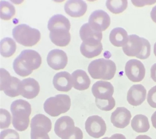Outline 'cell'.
Returning <instances> with one entry per match:
<instances>
[{
    "label": "cell",
    "instance_id": "6da1fadb",
    "mask_svg": "<svg viewBox=\"0 0 156 139\" xmlns=\"http://www.w3.org/2000/svg\"><path fill=\"white\" fill-rule=\"evenodd\" d=\"M41 63V57L37 52L31 49L24 50L14 60L13 68L16 74L25 77L31 74L33 71L38 69Z\"/></svg>",
    "mask_w": 156,
    "mask_h": 139
},
{
    "label": "cell",
    "instance_id": "7a4b0ae2",
    "mask_svg": "<svg viewBox=\"0 0 156 139\" xmlns=\"http://www.w3.org/2000/svg\"><path fill=\"white\" fill-rule=\"evenodd\" d=\"M10 109L12 123L15 129L20 132L27 130L30 123L31 113L30 104L24 100H17L11 104Z\"/></svg>",
    "mask_w": 156,
    "mask_h": 139
},
{
    "label": "cell",
    "instance_id": "3957f363",
    "mask_svg": "<svg viewBox=\"0 0 156 139\" xmlns=\"http://www.w3.org/2000/svg\"><path fill=\"white\" fill-rule=\"evenodd\" d=\"M122 50L128 57L145 60L151 55V46L146 39L137 35H130L129 36L127 42L122 47Z\"/></svg>",
    "mask_w": 156,
    "mask_h": 139
},
{
    "label": "cell",
    "instance_id": "277c9868",
    "mask_svg": "<svg viewBox=\"0 0 156 139\" xmlns=\"http://www.w3.org/2000/svg\"><path fill=\"white\" fill-rule=\"evenodd\" d=\"M116 69L113 61L101 58L91 61L88 67V71L94 79L109 80L114 77Z\"/></svg>",
    "mask_w": 156,
    "mask_h": 139
},
{
    "label": "cell",
    "instance_id": "5b68a950",
    "mask_svg": "<svg viewBox=\"0 0 156 139\" xmlns=\"http://www.w3.org/2000/svg\"><path fill=\"white\" fill-rule=\"evenodd\" d=\"M12 36L20 44L28 47L35 46L41 39L38 30L25 24L16 26L12 30Z\"/></svg>",
    "mask_w": 156,
    "mask_h": 139
},
{
    "label": "cell",
    "instance_id": "8992f818",
    "mask_svg": "<svg viewBox=\"0 0 156 139\" xmlns=\"http://www.w3.org/2000/svg\"><path fill=\"white\" fill-rule=\"evenodd\" d=\"M70 97L66 94H58L48 98L44 104L45 112L51 116L55 117L66 113L70 109Z\"/></svg>",
    "mask_w": 156,
    "mask_h": 139
},
{
    "label": "cell",
    "instance_id": "52a82bcc",
    "mask_svg": "<svg viewBox=\"0 0 156 139\" xmlns=\"http://www.w3.org/2000/svg\"><path fill=\"white\" fill-rule=\"evenodd\" d=\"M1 91L7 96L14 97L20 95V86L21 81L18 78L11 76L4 68L1 69Z\"/></svg>",
    "mask_w": 156,
    "mask_h": 139
},
{
    "label": "cell",
    "instance_id": "ba28073f",
    "mask_svg": "<svg viewBox=\"0 0 156 139\" xmlns=\"http://www.w3.org/2000/svg\"><path fill=\"white\" fill-rule=\"evenodd\" d=\"M87 132L91 137L97 139L104 135L107 130L105 122L98 115L91 116L85 123Z\"/></svg>",
    "mask_w": 156,
    "mask_h": 139
},
{
    "label": "cell",
    "instance_id": "9c48e42d",
    "mask_svg": "<svg viewBox=\"0 0 156 139\" xmlns=\"http://www.w3.org/2000/svg\"><path fill=\"white\" fill-rule=\"evenodd\" d=\"M126 75L130 81L138 82L142 81L145 77L146 69L143 64L136 59L128 61L125 67Z\"/></svg>",
    "mask_w": 156,
    "mask_h": 139
},
{
    "label": "cell",
    "instance_id": "30bf717a",
    "mask_svg": "<svg viewBox=\"0 0 156 139\" xmlns=\"http://www.w3.org/2000/svg\"><path fill=\"white\" fill-rule=\"evenodd\" d=\"M88 24L93 30L102 32L109 27L111 19L106 12L99 9L91 13L89 17Z\"/></svg>",
    "mask_w": 156,
    "mask_h": 139
},
{
    "label": "cell",
    "instance_id": "8fae6325",
    "mask_svg": "<svg viewBox=\"0 0 156 139\" xmlns=\"http://www.w3.org/2000/svg\"><path fill=\"white\" fill-rule=\"evenodd\" d=\"M75 127L74 120L71 117L63 116L56 121L54 131L57 136L62 139H65L73 134Z\"/></svg>",
    "mask_w": 156,
    "mask_h": 139
},
{
    "label": "cell",
    "instance_id": "7c38bea8",
    "mask_svg": "<svg viewBox=\"0 0 156 139\" xmlns=\"http://www.w3.org/2000/svg\"><path fill=\"white\" fill-rule=\"evenodd\" d=\"M48 64L55 70L64 69L68 62L66 53L62 50L54 49L49 52L47 57Z\"/></svg>",
    "mask_w": 156,
    "mask_h": 139
},
{
    "label": "cell",
    "instance_id": "4fadbf2b",
    "mask_svg": "<svg viewBox=\"0 0 156 139\" xmlns=\"http://www.w3.org/2000/svg\"><path fill=\"white\" fill-rule=\"evenodd\" d=\"M100 40L91 39L83 41L80 47L81 53L88 58L97 57L103 50L102 45Z\"/></svg>",
    "mask_w": 156,
    "mask_h": 139
},
{
    "label": "cell",
    "instance_id": "5bb4252c",
    "mask_svg": "<svg viewBox=\"0 0 156 139\" xmlns=\"http://www.w3.org/2000/svg\"><path fill=\"white\" fill-rule=\"evenodd\" d=\"M40 91L39 83L33 78H27L21 81L20 93L24 98L32 99L38 95Z\"/></svg>",
    "mask_w": 156,
    "mask_h": 139
},
{
    "label": "cell",
    "instance_id": "9a60e30c",
    "mask_svg": "<svg viewBox=\"0 0 156 139\" xmlns=\"http://www.w3.org/2000/svg\"><path fill=\"white\" fill-rule=\"evenodd\" d=\"M93 95L96 98L108 100L112 98L114 93L113 85L108 82L98 81L93 85L91 88Z\"/></svg>",
    "mask_w": 156,
    "mask_h": 139
},
{
    "label": "cell",
    "instance_id": "2e32d148",
    "mask_svg": "<svg viewBox=\"0 0 156 139\" xmlns=\"http://www.w3.org/2000/svg\"><path fill=\"white\" fill-rule=\"evenodd\" d=\"M131 117V113L126 108L118 107L112 112L111 121L115 127L124 129L129 125Z\"/></svg>",
    "mask_w": 156,
    "mask_h": 139
},
{
    "label": "cell",
    "instance_id": "e0dca14e",
    "mask_svg": "<svg viewBox=\"0 0 156 139\" xmlns=\"http://www.w3.org/2000/svg\"><path fill=\"white\" fill-rule=\"evenodd\" d=\"M146 89L142 85H134L128 91L127 101L132 106L135 107L140 106L146 100Z\"/></svg>",
    "mask_w": 156,
    "mask_h": 139
},
{
    "label": "cell",
    "instance_id": "ac0fdd59",
    "mask_svg": "<svg viewBox=\"0 0 156 139\" xmlns=\"http://www.w3.org/2000/svg\"><path fill=\"white\" fill-rule=\"evenodd\" d=\"M52 83L55 88L61 92H68L73 86L72 75L67 71L57 73L54 77Z\"/></svg>",
    "mask_w": 156,
    "mask_h": 139
},
{
    "label": "cell",
    "instance_id": "d6986e66",
    "mask_svg": "<svg viewBox=\"0 0 156 139\" xmlns=\"http://www.w3.org/2000/svg\"><path fill=\"white\" fill-rule=\"evenodd\" d=\"M87 9V4L83 1H68L64 5L65 11L72 17L79 18L83 16Z\"/></svg>",
    "mask_w": 156,
    "mask_h": 139
},
{
    "label": "cell",
    "instance_id": "ffe728a7",
    "mask_svg": "<svg viewBox=\"0 0 156 139\" xmlns=\"http://www.w3.org/2000/svg\"><path fill=\"white\" fill-rule=\"evenodd\" d=\"M69 30L66 29H56L50 31L49 37L51 42L56 46L66 47L71 41Z\"/></svg>",
    "mask_w": 156,
    "mask_h": 139
},
{
    "label": "cell",
    "instance_id": "44dd1931",
    "mask_svg": "<svg viewBox=\"0 0 156 139\" xmlns=\"http://www.w3.org/2000/svg\"><path fill=\"white\" fill-rule=\"evenodd\" d=\"M73 87L79 91H84L90 87L91 80L86 72L77 69L72 74Z\"/></svg>",
    "mask_w": 156,
    "mask_h": 139
},
{
    "label": "cell",
    "instance_id": "7402d4cb",
    "mask_svg": "<svg viewBox=\"0 0 156 139\" xmlns=\"http://www.w3.org/2000/svg\"><path fill=\"white\" fill-rule=\"evenodd\" d=\"M128 38L127 32L122 27L115 28L109 35L110 41L116 47H123L127 42Z\"/></svg>",
    "mask_w": 156,
    "mask_h": 139
},
{
    "label": "cell",
    "instance_id": "603a6c76",
    "mask_svg": "<svg viewBox=\"0 0 156 139\" xmlns=\"http://www.w3.org/2000/svg\"><path fill=\"white\" fill-rule=\"evenodd\" d=\"M71 24L68 18L62 14H56L50 18L48 24L50 31L54 29L63 28L70 30Z\"/></svg>",
    "mask_w": 156,
    "mask_h": 139
},
{
    "label": "cell",
    "instance_id": "cb8c5ba5",
    "mask_svg": "<svg viewBox=\"0 0 156 139\" xmlns=\"http://www.w3.org/2000/svg\"><path fill=\"white\" fill-rule=\"evenodd\" d=\"M131 126L133 130L138 133H146L150 128L148 118L142 114L134 116L132 119Z\"/></svg>",
    "mask_w": 156,
    "mask_h": 139
},
{
    "label": "cell",
    "instance_id": "d4e9b609",
    "mask_svg": "<svg viewBox=\"0 0 156 139\" xmlns=\"http://www.w3.org/2000/svg\"><path fill=\"white\" fill-rule=\"evenodd\" d=\"M16 45L14 40L9 37L5 38L1 41V54L5 58L12 57L15 53Z\"/></svg>",
    "mask_w": 156,
    "mask_h": 139
},
{
    "label": "cell",
    "instance_id": "484cf974",
    "mask_svg": "<svg viewBox=\"0 0 156 139\" xmlns=\"http://www.w3.org/2000/svg\"><path fill=\"white\" fill-rule=\"evenodd\" d=\"M79 35L83 41L90 39H95L101 41L102 38V32L93 30L88 23H86L81 26L79 31Z\"/></svg>",
    "mask_w": 156,
    "mask_h": 139
},
{
    "label": "cell",
    "instance_id": "4316f807",
    "mask_svg": "<svg viewBox=\"0 0 156 139\" xmlns=\"http://www.w3.org/2000/svg\"><path fill=\"white\" fill-rule=\"evenodd\" d=\"M108 10L114 14H120L127 8L128 1L126 0H108L106 3Z\"/></svg>",
    "mask_w": 156,
    "mask_h": 139
},
{
    "label": "cell",
    "instance_id": "83f0119b",
    "mask_svg": "<svg viewBox=\"0 0 156 139\" xmlns=\"http://www.w3.org/2000/svg\"><path fill=\"white\" fill-rule=\"evenodd\" d=\"M30 126H39L44 128L49 133L52 129L51 119L42 114H38L31 119Z\"/></svg>",
    "mask_w": 156,
    "mask_h": 139
},
{
    "label": "cell",
    "instance_id": "f1b7e54d",
    "mask_svg": "<svg viewBox=\"0 0 156 139\" xmlns=\"http://www.w3.org/2000/svg\"><path fill=\"white\" fill-rule=\"evenodd\" d=\"M16 14L14 6L8 2L3 1L1 2V18L2 20H11Z\"/></svg>",
    "mask_w": 156,
    "mask_h": 139
},
{
    "label": "cell",
    "instance_id": "f546056e",
    "mask_svg": "<svg viewBox=\"0 0 156 139\" xmlns=\"http://www.w3.org/2000/svg\"><path fill=\"white\" fill-rule=\"evenodd\" d=\"M30 139H50L48 132L44 128L39 126H30Z\"/></svg>",
    "mask_w": 156,
    "mask_h": 139
},
{
    "label": "cell",
    "instance_id": "4dcf8cb0",
    "mask_svg": "<svg viewBox=\"0 0 156 139\" xmlns=\"http://www.w3.org/2000/svg\"><path fill=\"white\" fill-rule=\"evenodd\" d=\"M95 103L97 107L101 110L108 112L112 110L115 106V101L113 97L108 100H100L95 99Z\"/></svg>",
    "mask_w": 156,
    "mask_h": 139
},
{
    "label": "cell",
    "instance_id": "1f68e13d",
    "mask_svg": "<svg viewBox=\"0 0 156 139\" xmlns=\"http://www.w3.org/2000/svg\"><path fill=\"white\" fill-rule=\"evenodd\" d=\"M11 124V115L7 110L1 108L0 109V124L1 129L8 128Z\"/></svg>",
    "mask_w": 156,
    "mask_h": 139
},
{
    "label": "cell",
    "instance_id": "d6a6232c",
    "mask_svg": "<svg viewBox=\"0 0 156 139\" xmlns=\"http://www.w3.org/2000/svg\"><path fill=\"white\" fill-rule=\"evenodd\" d=\"M0 139H20V136L15 130L7 129L1 131Z\"/></svg>",
    "mask_w": 156,
    "mask_h": 139
},
{
    "label": "cell",
    "instance_id": "836d02e7",
    "mask_svg": "<svg viewBox=\"0 0 156 139\" xmlns=\"http://www.w3.org/2000/svg\"><path fill=\"white\" fill-rule=\"evenodd\" d=\"M147 100V103L151 107L156 108V86H153L149 91Z\"/></svg>",
    "mask_w": 156,
    "mask_h": 139
},
{
    "label": "cell",
    "instance_id": "e575fe53",
    "mask_svg": "<svg viewBox=\"0 0 156 139\" xmlns=\"http://www.w3.org/2000/svg\"><path fill=\"white\" fill-rule=\"evenodd\" d=\"M135 7L141 8L145 5H151L156 3V1H131Z\"/></svg>",
    "mask_w": 156,
    "mask_h": 139
},
{
    "label": "cell",
    "instance_id": "d590c367",
    "mask_svg": "<svg viewBox=\"0 0 156 139\" xmlns=\"http://www.w3.org/2000/svg\"><path fill=\"white\" fill-rule=\"evenodd\" d=\"M83 135L81 129L78 127H75V129L73 134L65 139H83Z\"/></svg>",
    "mask_w": 156,
    "mask_h": 139
},
{
    "label": "cell",
    "instance_id": "8d00e7d4",
    "mask_svg": "<svg viewBox=\"0 0 156 139\" xmlns=\"http://www.w3.org/2000/svg\"><path fill=\"white\" fill-rule=\"evenodd\" d=\"M151 78L154 81L156 82V63L151 67Z\"/></svg>",
    "mask_w": 156,
    "mask_h": 139
},
{
    "label": "cell",
    "instance_id": "74e56055",
    "mask_svg": "<svg viewBox=\"0 0 156 139\" xmlns=\"http://www.w3.org/2000/svg\"><path fill=\"white\" fill-rule=\"evenodd\" d=\"M108 139H126L125 136L122 134H116L112 135L111 137H108Z\"/></svg>",
    "mask_w": 156,
    "mask_h": 139
},
{
    "label": "cell",
    "instance_id": "f35d334b",
    "mask_svg": "<svg viewBox=\"0 0 156 139\" xmlns=\"http://www.w3.org/2000/svg\"><path fill=\"white\" fill-rule=\"evenodd\" d=\"M151 16L152 21L156 24V5L152 8L151 13Z\"/></svg>",
    "mask_w": 156,
    "mask_h": 139
},
{
    "label": "cell",
    "instance_id": "ab89813d",
    "mask_svg": "<svg viewBox=\"0 0 156 139\" xmlns=\"http://www.w3.org/2000/svg\"><path fill=\"white\" fill-rule=\"evenodd\" d=\"M151 122L152 126L156 129V111L152 115L151 117Z\"/></svg>",
    "mask_w": 156,
    "mask_h": 139
},
{
    "label": "cell",
    "instance_id": "60d3db41",
    "mask_svg": "<svg viewBox=\"0 0 156 139\" xmlns=\"http://www.w3.org/2000/svg\"><path fill=\"white\" fill-rule=\"evenodd\" d=\"M135 139H152L150 137L146 135H139Z\"/></svg>",
    "mask_w": 156,
    "mask_h": 139
},
{
    "label": "cell",
    "instance_id": "b9f144b4",
    "mask_svg": "<svg viewBox=\"0 0 156 139\" xmlns=\"http://www.w3.org/2000/svg\"><path fill=\"white\" fill-rule=\"evenodd\" d=\"M154 53L156 57V42L155 43L154 46Z\"/></svg>",
    "mask_w": 156,
    "mask_h": 139
},
{
    "label": "cell",
    "instance_id": "7bdbcfd3",
    "mask_svg": "<svg viewBox=\"0 0 156 139\" xmlns=\"http://www.w3.org/2000/svg\"><path fill=\"white\" fill-rule=\"evenodd\" d=\"M108 137H105L103 138H102V139H108Z\"/></svg>",
    "mask_w": 156,
    "mask_h": 139
}]
</instances>
